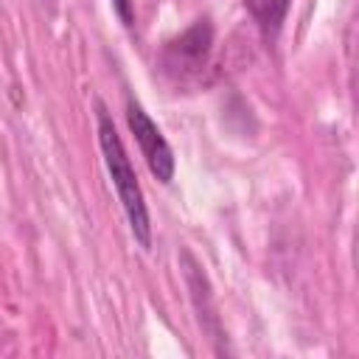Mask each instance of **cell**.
<instances>
[{
    "mask_svg": "<svg viewBox=\"0 0 359 359\" xmlns=\"http://www.w3.org/2000/svg\"><path fill=\"white\" fill-rule=\"evenodd\" d=\"M98 143H101V151H104V163H107V171L112 177V185L118 191V199L126 210V219H129V227L135 233V238L140 241V247H149L151 244V222H149V210H146V202H143V191H140V182H137V174L126 157V149L112 126V118L107 115V109L98 104Z\"/></svg>",
    "mask_w": 359,
    "mask_h": 359,
    "instance_id": "obj_1",
    "label": "cell"
},
{
    "mask_svg": "<svg viewBox=\"0 0 359 359\" xmlns=\"http://www.w3.org/2000/svg\"><path fill=\"white\" fill-rule=\"evenodd\" d=\"M126 121H129V129H132V135H135V140H137V146H140L151 174L160 182H171L174 168H177L174 151H171L168 140L163 137V132L157 129V123L146 115V109L135 98L126 101Z\"/></svg>",
    "mask_w": 359,
    "mask_h": 359,
    "instance_id": "obj_2",
    "label": "cell"
},
{
    "mask_svg": "<svg viewBox=\"0 0 359 359\" xmlns=\"http://www.w3.org/2000/svg\"><path fill=\"white\" fill-rule=\"evenodd\" d=\"M213 45V28L208 20H196L177 42L168 45L165 50V67L174 73H196Z\"/></svg>",
    "mask_w": 359,
    "mask_h": 359,
    "instance_id": "obj_3",
    "label": "cell"
},
{
    "mask_svg": "<svg viewBox=\"0 0 359 359\" xmlns=\"http://www.w3.org/2000/svg\"><path fill=\"white\" fill-rule=\"evenodd\" d=\"M244 6L266 34H275L289 11V0H244Z\"/></svg>",
    "mask_w": 359,
    "mask_h": 359,
    "instance_id": "obj_4",
    "label": "cell"
},
{
    "mask_svg": "<svg viewBox=\"0 0 359 359\" xmlns=\"http://www.w3.org/2000/svg\"><path fill=\"white\" fill-rule=\"evenodd\" d=\"M112 3H115V11H118V17L123 20V25H132V22H135L132 0H112Z\"/></svg>",
    "mask_w": 359,
    "mask_h": 359,
    "instance_id": "obj_5",
    "label": "cell"
}]
</instances>
